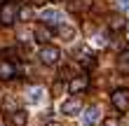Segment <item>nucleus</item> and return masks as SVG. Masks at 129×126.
<instances>
[{"label":"nucleus","mask_w":129,"mask_h":126,"mask_svg":"<svg viewBox=\"0 0 129 126\" xmlns=\"http://www.w3.org/2000/svg\"><path fill=\"white\" fill-rule=\"evenodd\" d=\"M3 3H7V0H0V5H3Z\"/></svg>","instance_id":"22"},{"label":"nucleus","mask_w":129,"mask_h":126,"mask_svg":"<svg viewBox=\"0 0 129 126\" xmlns=\"http://www.w3.org/2000/svg\"><path fill=\"white\" fill-rule=\"evenodd\" d=\"M78 63H80V65H82L85 70H92L94 65H96V58H94V54H80Z\"/></svg>","instance_id":"13"},{"label":"nucleus","mask_w":129,"mask_h":126,"mask_svg":"<svg viewBox=\"0 0 129 126\" xmlns=\"http://www.w3.org/2000/svg\"><path fill=\"white\" fill-rule=\"evenodd\" d=\"M19 10H21V5L17 3V0H7V3H3V7H0V24H3V26L17 24Z\"/></svg>","instance_id":"1"},{"label":"nucleus","mask_w":129,"mask_h":126,"mask_svg":"<svg viewBox=\"0 0 129 126\" xmlns=\"http://www.w3.org/2000/svg\"><path fill=\"white\" fill-rule=\"evenodd\" d=\"M61 89H63V79H59V82L52 86V93H54V96H59V93H61Z\"/></svg>","instance_id":"19"},{"label":"nucleus","mask_w":129,"mask_h":126,"mask_svg":"<svg viewBox=\"0 0 129 126\" xmlns=\"http://www.w3.org/2000/svg\"><path fill=\"white\" fill-rule=\"evenodd\" d=\"M96 121H99V107L92 105V107H87V110H85L82 124H85V126H96Z\"/></svg>","instance_id":"8"},{"label":"nucleus","mask_w":129,"mask_h":126,"mask_svg":"<svg viewBox=\"0 0 129 126\" xmlns=\"http://www.w3.org/2000/svg\"><path fill=\"white\" fill-rule=\"evenodd\" d=\"M127 26V19L122 17V14H110V17H108V28H110V31H122V28Z\"/></svg>","instance_id":"9"},{"label":"nucleus","mask_w":129,"mask_h":126,"mask_svg":"<svg viewBox=\"0 0 129 126\" xmlns=\"http://www.w3.org/2000/svg\"><path fill=\"white\" fill-rule=\"evenodd\" d=\"M103 126H120V117H106Z\"/></svg>","instance_id":"18"},{"label":"nucleus","mask_w":129,"mask_h":126,"mask_svg":"<svg viewBox=\"0 0 129 126\" xmlns=\"http://www.w3.org/2000/svg\"><path fill=\"white\" fill-rule=\"evenodd\" d=\"M66 7H68V12L78 14V12H82V10H85V0H68V3H66Z\"/></svg>","instance_id":"14"},{"label":"nucleus","mask_w":129,"mask_h":126,"mask_svg":"<svg viewBox=\"0 0 129 126\" xmlns=\"http://www.w3.org/2000/svg\"><path fill=\"white\" fill-rule=\"evenodd\" d=\"M52 3H59V0H52Z\"/></svg>","instance_id":"23"},{"label":"nucleus","mask_w":129,"mask_h":126,"mask_svg":"<svg viewBox=\"0 0 129 126\" xmlns=\"http://www.w3.org/2000/svg\"><path fill=\"white\" fill-rule=\"evenodd\" d=\"M59 58H61L59 47H54V44H42V49H40V61H42L45 65H54Z\"/></svg>","instance_id":"3"},{"label":"nucleus","mask_w":129,"mask_h":126,"mask_svg":"<svg viewBox=\"0 0 129 126\" xmlns=\"http://www.w3.org/2000/svg\"><path fill=\"white\" fill-rule=\"evenodd\" d=\"M89 86V77L82 72V75H75V77H71V84H68V91H71L73 96L75 93H80V91H85V89Z\"/></svg>","instance_id":"4"},{"label":"nucleus","mask_w":129,"mask_h":126,"mask_svg":"<svg viewBox=\"0 0 129 126\" xmlns=\"http://www.w3.org/2000/svg\"><path fill=\"white\" fill-rule=\"evenodd\" d=\"M40 19L45 24H49V26H61V14H59V10H42Z\"/></svg>","instance_id":"6"},{"label":"nucleus","mask_w":129,"mask_h":126,"mask_svg":"<svg viewBox=\"0 0 129 126\" xmlns=\"http://www.w3.org/2000/svg\"><path fill=\"white\" fill-rule=\"evenodd\" d=\"M56 33L61 35L63 40H73V38H75V31H73L71 26H59V28H56Z\"/></svg>","instance_id":"15"},{"label":"nucleus","mask_w":129,"mask_h":126,"mask_svg":"<svg viewBox=\"0 0 129 126\" xmlns=\"http://www.w3.org/2000/svg\"><path fill=\"white\" fill-rule=\"evenodd\" d=\"M40 96H42V89L40 86L31 89V91H28V103H38V100H40Z\"/></svg>","instance_id":"16"},{"label":"nucleus","mask_w":129,"mask_h":126,"mask_svg":"<svg viewBox=\"0 0 129 126\" xmlns=\"http://www.w3.org/2000/svg\"><path fill=\"white\" fill-rule=\"evenodd\" d=\"M10 121H12V126H26V121H28L26 110H14L10 114Z\"/></svg>","instance_id":"10"},{"label":"nucleus","mask_w":129,"mask_h":126,"mask_svg":"<svg viewBox=\"0 0 129 126\" xmlns=\"http://www.w3.org/2000/svg\"><path fill=\"white\" fill-rule=\"evenodd\" d=\"M33 35H35V40L40 42V44H47L52 40V31H49V28H45V26H38Z\"/></svg>","instance_id":"11"},{"label":"nucleus","mask_w":129,"mask_h":126,"mask_svg":"<svg viewBox=\"0 0 129 126\" xmlns=\"http://www.w3.org/2000/svg\"><path fill=\"white\" fill-rule=\"evenodd\" d=\"M45 0H31V5H42Z\"/></svg>","instance_id":"21"},{"label":"nucleus","mask_w":129,"mask_h":126,"mask_svg":"<svg viewBox=\"0 0 129 126\" xmlns=\"http://www.w3.org/2000/svg\"><path fill=\"white\" fill-rule=\"evenodd\" d=\"M117 70L122 75H129V49H124L122 54L117 56Z\"/></svg>","instance_id":"12"},{"label":"nucleus","mask_w":129,"mask_h":126,"mask_svg":"<svg viewBox=\"0 0 129 126\" xmlns=\"http://www.w3.org/2000/svg\"><path fill=\"white\" fill-rule=\"evenodd\" d=\"M110 103L117 112H127L129 110V89H115L110 96Z\"/></svg>","instance_id":"2"},{"label":"nucleus","mask_w":129,"mask_h":126,"mask_svg":"<svg viewBox=\"0 0 129 126\" xmlns=\"http://www.w3.org/2000/svg\"><path fill=\"white\" fill-rule=\"evenodd\" d=\"M17 75V68H14L12 61H3L0 58V79H12Z\"/></svg>","instance_id":"7"},{"label":"nucleus","mask_w":129,"mask_h":126,"mask_svg":"<svg viewBox=\"0 0 129 126\" xmlns=\"http://www.w3.org/2000/svg\"><path fill=\"white\" fill-rule=\"evenodd\" d=\"M19 17L24 19V21L26 19H33V7H24V10H19Z\"/></svg>","instance_id":"17"},{"label":"nucleus","mask_w":129,"mask_h":126,"mask_svg":"<svg viewBox=\"0 0 129 126\" xmlns=\"http://www.w3.org/2000/svg\"><path fill=\"white\" fill-rule=\"evenodd\" d=\"M82 110V100L78 98V96H73V98H68L61 103V114H75Z\"/></svg>","instance_id":"5"},{"label":"nucleus","mask_w":129,"mask_h":126,"mask_svg":"<svg viewBox=\"0 0 129 126\" xmlns=\"http://www.w3.org/2000/svg\"><path fill=\"white\" fill-rule=\"evenodd\" d=\"M120 7H122V10H129V0H120Z\"/></svg>","instance_id":"20"}]
</instances>
